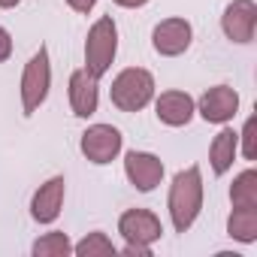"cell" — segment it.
I'll use <instances>...</instances> for the list:
<instances>
[{
	"mask_svg": "<svg viewBox=\"0 0 257 257\" xmlns=\"http://www.w3.org/2000/svg\"><path fill=\"white\" fill-rule=\"evenodd\" d=\"M64 191H67V182L64 176H52L49 182H43L31 200V218L37 224H52L58 221L61 215V206H64Z\"/></svg>",
	"mask_w": 257,
	"mask_h": 257,
	"instance_id": "obj_11",
	"label": "cell"
},
{
	"mask_svg": "<svg viewBox=\"0 0 257 257\" xmlns=\"http://www.w3.org/2000/svg\"><path fill=\"white\" fill-rule=\"evenodd\" d=\"M115 7H124V10H140V7H146L149 0H112Z\"/></svg>",
	"mask_w": 257,
	"mask_h": 257,
	"instance_id": "obj_23",
	"label": "cell"
},
{
	"mask_svg": "<svg viewBox=\"0 0 257 257\" xmlns=\"http://www.w3.org/2000/svg\"><path fill=\"white\" fill-rule=\"evenodd\" d=\"M109 97L121 112H140L155 100V76L143 67H127L112 79Z\"/></svg>",
	"mask_w": 257,
	"mask_h": 257,
	"instance_id": "obj_3",
	"label": "cell"
},
{
	"mask_svg": "<svg viewBox=\"0 0 257 257\" xmlns=\"http://www.w3.org/2000/svg\"><path fill=\"white\" fill-rule=\"evenodd\" d=\"M227 236L236 242H257V206H233L227 218Z\"/></svg>",
	"mask_w": 257,
	"mask_h": 257,
	"instance_id": "obj_15",
	"label": "cell"
},
{
	"mask_svg": "<svg viewBox=\"0 0 257 257\" xmlns=\"http://www.w3.org/2000/svg\"><path fill=\"white\" fill-rule=\"evenodd\" d=\"M236 155H239V134L230 131V127H224V131L212 140V146H209V164H212V173H215V176L230 173Z\"/></svg>",
	"mask_w": 257,
	"mask_h": 257,
	"instance_id": "obj_14",
	"label": "cell"
},
{
	"mask_svg": "<svg viewBox=\"0 0 257 257\" xmlns=\"http://www.w3.org/2000/svg\"><path fill=\"white\" fill-rule=\"evenodd\" d=\"M230 203L233 206H257V170H245L233 179Z\"/></svg>",
	"mask_w": 257,
	"mask_h": 257,
	"instance_id": "obj_16",
	"label": "cell"
},
{
	"mask_svg": "<svg viewBox=\"0 0 257 257\" xmlns=\"http://www.w3.org/2000/svg\"><path fill=\"white\" fill-rule=\"evenodd\" d=\"M121 254H127V257H152V245H134V242H127Z\"/></svg>",
	"mask_w": 257,
	"mask_h": 257,
	"instance_id": "obj_21",
	"label": "cell"
},
{
	"mask_svg": "<svg viewBox=\"0 0 257 257\" xmlns=\"http://www.w3.org/2000/svg\"><path fill=\"white\" fill-rule=\"evenodd\" d=\"M124 176H127V182H131L137 191L149 194L164 179V161L158 155H152V152H127V158H124Z\"/></svg>",
	"mask_w": 257,
	"mask_h": 257,
	"instance_id": "obj_8",
	"label": "cell"
},
{
	"mask_svg": "<svg viewBox=\"0 0 257 257\" xmlns=\"http://www.w3.org/2000/svg\"><path fill=\"white\" fill-rule=\"evenodd\" d=\"M221 31L230 43H251L254 31H257V4L254 0H233L227 4L224 16H221Z\"/></svg>",
	"mask_w": 257,
	"mask_h": 257,
	"instance_id": "obj_6",
	"label": "cell"
},
{
	"mask_svg": "<svg viewBox=\"0 0 257 257\" xmlns=\"http://www.w3.org/2000/svg\"><path fill=\"white\" fill-rule=\"evenodd\" d=\"M31 251H34V257H67V254H73V242L67 233L55 230V233L40 236Z\"/></svg>",
	"mask_w": 257,
	"mask_h": 257,
	"instance_id": "obj_17",
	"label": "cell"
},
{
	"mask_svg": "<svg viewBox=\"0 0 257 257\" xmlns=\"http://www.w3.org/2000/svg\"><path fill=\"white\" fill-rule=\"evenodd\" d=\"M73 254H79V257H115L118 248L112 245V239H109L106 233L94 230V233H88L82 242L73 245Z\"/></svg>",
	"mask_w": 257,
	"mask_h": 257,
	"instance_id": "obj_18",
	"label": "cell"
},
{
	"mask_svg": "<svg viewBox=\"0 0 257 257\" xmlns=\"http://www.w3.org/2000/svg\"><path fill=\"white\" fill-rule=\"evenodd\" d=\"M191 40H194V31H191V22H185V19H164L152 31V46L164 58L185 55L191 49Z\"/></svg>",
	"mask_w": 257,
	"mask_h": 257,
	"instance_id": "obj_9",
	"label": "cell"
},
{
	"mask_svg": "<svg viewBox=\"0 0 257 257\" xmlns=\"http://www.w3.org/2000/svg\"><path fill=\"white\" fill-rule=\"evenodd\" d=\"M170 221L176 233H188L203 209V173L200 167H188L182 173H176L173 185H170Z\"/></svg>",
	"mask_w": 257,
	"mask_h": 257,
	"instance_id": "obj_1",
	"label": "cell"
},
{
	"mask_svg": "<svg viewBox=\"0 0 257 257\" xmlns=\"http://www.w3.org/2000/svg\"><path fill=\"white\" fill-rule=\"evenodd\" d=\"M121 146H124V137H121L118 127H112V124H91L88 131L82 134V140H79L82 155L91 164H97V167L112 164L121 155Z\"/></svg>",
	"mask_w": 257,
	"mask_h": 257,
	"instance_id": "obj_5",
	"label": "cell"
},
{
	"mask_svg": "<svg viewBox=\"0 0 257 257\" xmlns=\"http://www.w3.org/2000/svg\"><path fill=\"white\" fill-rule=\"evenodd\" d=\"M118 55V28L112 16H100L85 40V70L94 79H103L112 70V61Z\"/></svg>",
	"mask_w": 257,
	"mask_h": 257,
	"instance_id": "obj_2",
	"label": "cell"
},
{
	"mask_svg": "<svg viewBox=\"0 0 257 257\" xmlns=\"http://www.w3.org/2000/svg\"><path fill=\"white\" fill-rule=\"evenodd\" d=\"M118 233L124 236V242L134 245H155L164 236V224L155 212L149 209H127L118 218Z\"/></svg>",
	"mask_w": 257,
	"mask_h": 257,
	"instance_id": "obj_7",
	"label": "cell"
},
{
	"mask_svg": "<svg viewBox=\"0 0 257 257\" xmlns=\"http://www.w3.org/2000/svg\"><path fill=\"white\" fill-rule=\"evenodd\" d=\"M70 106H73V115L79 118H91L100 106V79H94L85 67L73 70L70 76Z\"/></svg>",
	"mask_w": 257,
	"mask_h": 257,
	"instance_id": "obj_12",
	"label": "cell"
},
{
	"mask_svg": "<svg viewBox=\"0 0 257 257\" xmlns=\"http://www.w3.org/2000/svg\"><path fill=\"white\" fill-rule=\"evenodd\" d=\"M94 4H97V0H67V7H70L73 13H91Z\"/></svg>",
	"mask_w": 257,
	"mask_h": 257,
	"instance_id": "obj_22",
	"label": "cell"
},
{
	"mask_svg": "<svg viewBox=\"0 0 257 257\" xmlns=\"http://www.w3.org/2000/svg\"><path fill=\"white\" fill-rule=\"evenodd\" d=\"M254 131H257V118H248L245 121V127H242V134H239V152L245 155V161H254Z\"/></svg>",
	"mask_w": 257,
	"mask_h": 257,
	"instance_id": "obj_19",
	"label": "cell"
},
{
	"mask_svg": "<svg viewBox=\"0 0 257 257\" xmlns=\"http://www.w3.org/2000/svg\"><path fill=\"white\" fill-rule=\"evenodd\" d=\"M194 112H197V103L185 91H164L155 100V115L167 127H185V124H191Z\"/></svg>",
	"mask_w": 257,
	"mask_h": 257,
	"instance_id": "obj_13",
	"label": "cell"
},
{
	"mask_svg": "<svg viewBox=\"0 0 257 257\" xmlns=\"http://www.w3.org/2000/svg\"><path fill=\"white\" fill-rule=\"evenodd\" d=\"M197 112L209 121V124H227L233 121V115L239 112V94L230 85H215L209 88L200 100H197Z\"/></svg>",
	"mask_w": 257,
	"mask_h": 257,
	"instance_id": "obj_10",
	"label": "cell"
},
{
	"mask_svg": "<svg viewBox=\"0 0 257 257\" xmlns=\"http://www.w3.org/2000/svg\"><path fill=\"white\" fill-rule=\"evenodd\" d=\"M49 88H52V61H49V49L40 46V52L25 64V73H22V109H25V115H34L46 103Z\"/></svg>",
	"mask_w": 257,
	"mask_h": 257,
	"instance_id": "obj_4",
	"label": "cell"
},
{
	"mask_svg": "<svg viewBox=\"0 0 257 257\" xmlns=\"http://www.w3.org/2000/svg\"><path fill=\"white\" fill-rule=\"evenodd\" d=\"M10 55H13V37L7 28H0V64L10 61Z\"/></svg>",
	"mask_w": 257,
	"mask_h": 257,
	"instance_id": "obj_20",
	"label": "cell"
},
{
	"mask_svg": "<svg viewBox=\"0 0 257 257\" xmlns=\"http://www.w3.org/2000/svg\"><path fill=\"white\" fill-rule=\"evenodd\" d=\"M22 0H0V10H16Z\"/></svg>",
	"mask_w": 257,
	"mask_h": 257,
	"instance_id": "obj_24",
	"label": "cell"
}]
</instances>
